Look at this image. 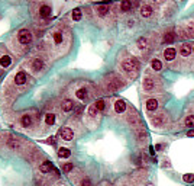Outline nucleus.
I'll return each instance as SVG.
<instances>
[{
	"label": "nucleus",
	"mask_w": 194,
	"mask_h": 186,
	"mask_svg": "<svg viewBox=\"0 0 194 186\" xmlns=\"http://www.w3.org/2000/svg\"><path fill=\"white\" fill-rule=\"evenodd\" d=\"M73 169H74L73 163H65V164L62 166V172H64V173H70Z\"/></svg>",
	"instance_id": "nucleus-29"
},
{
	"label": "nucleus",
	"mask_w": 194,
	"mask_h": 186,
	"mask_svg": "<svg viewBox=\"0 0 194 186\" xmlns=\"http://www.w3.org/2000/svg\"><path fill=\"white\" fill-rule=\"evenodd\" d=\"M152 124H154V127H164V125L167 124V116H165L164 113L156 115V116L152 118Z\"/></svg>",
	"instance_id": "nucleus-6"
},
{
	"label": "nucleus",
	"mask_w": 194,
	"mask_h": 186,
	"mask_svg": "<svg viewBox=\"0 0 194 186\" xmlns=\"http://www.w3.org/2000/svg\"><path fill=\"white\" fill-rule=\"evenodd\" d=\"M145 186H154V185H152L151 182H148V183H146V185H145Z\"/></svg>",
	"instance_id": "nucleus-39"
},
{
	"label": "nucleus",
	"mask_w": 194,
	"mask_h": 186,
	"mask_svg": "<svg viewBox=\"0 0 194 186\" xmlns=\"http://www.w3.org/2000/svg\"><path fill=\"white\" fill-rule=\"evenodd\" d=\"M180 54H181V57H188L190 54H191V45L190 44H183L181 45V48H180Z\"/></svg>",
	"instance_id": "nucleus-10"
},
{
	"label": "nucleus",
	"mask_w": 194,
	"mask_h": 186,
	"mask_svg": "<svg viewBox=\"0 0 194 186\" xmlns=\"http://www.w3.org/2000/svg\"><path fill=\"white\" fill-rule=\"evenodd\" d=\"M20 122H22V125H23L25 128H28V127H31V124H32V118H31L29 115H23L22 119H20Z\"/></svg>",
	"instance_id": "nucleus-23"
},
{
	"label": "nucleus",
	"mask_w": 194,
	"mask_h": 186,
	"mask_svg": "<svg viewBox=\"0 0 194 186\" xmlns=\"http://www.w3.org/2000/svg\"><path fill=\"white\" fill-rule=\"evenodd\" d=\"M76 95H77V98H78V99L84 100V99L87 98V89H85V87H81V89H78V90H77V93H76Z\"/></svg>",
	"instance_id": "nucleus-25"
},
{
	"label": "nucleus",
	"mask_w": 194,
	"mask_h": 186,
	"mask_svg": "<svg viewBox=\"0 0 194 186\" xmlns=\"http://www.w3.org/2000/svg\"><path fill=\"white\" fill-rule=\"evenodd\" d=\"M151 67H152V70L159 71V70H162V63H161L158 58H154V60L151 61Z\"/></svg>",
	"instance_id": "nucleus-21"
},
{
	"label": "nucleus",
	"mask_w": 194,
	"mask_h": 186,
	"mask_svg": "<svg viewBox=\"0 0 194 186\" xmlns=\"http://www.w3.org/2000/svg\"><path fill=\"white\" fill-rule=\"evenodd\" d=\"M39 15L42 16V18H49L51 16V7L49 6H42L41 9H39Z\"/></svg>",
	"instance_id": "nucleus-17"
},
{
	"label": "nucleus",
	"mask_w": 194,
	"mask_h": 186,
	"mask_svg": "<svg viewBox=\"0 0 194 186\" xmlns=\"http://www.w3.org/2000/svg\"><path fill=\"white\" fill-rule=\"evenodd\" d=\"M32 69H34L35 71L42 70V69H43V61H42L41 58H35V60L32 61Z\"/></svg>",
	"instance_id": "nucleus-16"
},
{
	"label": "nucleus",
	"mask_w": 194,
	"mask_h": 186,
	"mask_svg": "<svg viewBox=\"0 0 194 186\" xmlns=\"http://www.w3.org/2000/svg\"><path fill=\"white\" fill-rule=\"evenodd\" d=\"M138 61L135 60V58H126V60H123V63H122V69L126 71V73H129V74H132V73H135L136 74V71H138Z\"/></svg>",
	"instance_id": "nucleus-1"
},
{
	"label": "nucleus",
	"mask_w": 194,
	"mask_h": 186,
	"mask_svg": "<svg viewBox=\"0 0 194 186\" xmlns=\"http://www.w3.org/2000/svg\"><path fill=\"white\" fill-rule=\"evenodd\" d=\"M80 186H91L90 179H83V180H81V185H80Z\"/></svg>",
	"instance_id": "nucleus-35"
},
{
	"label": "nucleus",
	"mask_w": 194,
	"mask_h": 186,
	"mask_svg": "<svg viewBox=\"0 0 194 186\" xmlns=\"http://www.w3.org/2000/svg\"><path fill=\"white\" fill-rule=\"evenodd\" d=\"M73 109H74V102L73 100L67 99V100L62 102V111L64 112H71Z\"/></svg>",
	"instance_id": "nucleus-12"
},
{
	"label": "nucleus",
	"mask_w": 194,
	"mask_h": 186,
	"mask_svg": "<svg viewBox=\"0 0 194 186\" xmlns=\"http://www.w3.org/2000/svg\"><path fill=\"white\" fill-rule=\"evenodd\" d=\"M120 86H122V83L119 81V79H116V77H112V80L107 83V89L110 92H115L117 89H120Z\"/></svg>",
	"instance_id": "nucleus-8"
},
{
	"label": "nucleus",
	"mask_w": 194,
	"mask_h": 186,
	"mask_svg": "<svg viewBox=\"0 0 194 186\" xmlns=\"http://www.w3.org/2000/svg\"><path fill=\"white\" fill-rule=\"evenodd\" d=\"M60 186H61V185H60Z\"/></svg>",
	"instance_id": "nucleus-41"
},
{
	"label": "nucleus",
	"mask_w": 194,
	"mask_h": 186,
	"mask_svg": "<svg viewBox=\"0 0 194 186\" xmlns=\"http://www.w3.org/2000/svg\"><path fill=\"white\" fill-rule=\"evenodd\" d=\"M175 41V34L172 32V31H169V32H167L165 35H164V42L165 44H171V42H174Z\"/></svg>",
	"instance_id": "nucleus-20"
},
{
	"label": "nucleus",
	"mask_w": 194,
	"mask_h": 186,
	"mask_svg": "<svg viewBox=\"0 0 194 186\" xmlns=\"http://www.w3.org/2000/svg\"><path fill=\"white\" fill-rule=\"evenodd\" d=\"M54 41H55V44H61L62 42V34L61 32H55L54 34Z\"/></svg>",
	"instance_id": "nucleus-32"
},
{
	"label": "nucleus",
	"mask_w": 194,
	"mask_h": 186,
	"mask_svg": "<svg viewBox=\"0 0 194 186\" xmlns=\"http://www.w3.org/2000/svg\"><path fill=\"white\" fill-rule=\"evenodd\" d=\"M175 55H177V51L174 47H168L164 50V58L169 63V61H174L175 60Z\"/></svg>",
	"instance_id": "nucleus-5"
},
{
	"label": "nucleus",
	"mask_w": 194,
	"mask_h": 186,
	"mask_svg": "<svg viewBox=\"0 0 194 186\" xmlns=\"http://www.w3.org/2000/svg\"><path fill=\"white\" fill-rule=\"evenodd\" d=\"M25 81H26V73L25 71H19L16 74V77H15V83L16 84H23Z\"/></svg>",
	"instance_id": "nucleus-13"
},
{
	"label": "nucleus",
	"mask_w": 194,
	"mask_h": 186,
	"mask_svg": "<svg viewBox=\"0 0 194 186\" xmlns=\"http://www.w3.org/2000/svg\"><path fill=\"white\" fill-rule=\"evenodd\" d=\"M45 124L54 125V124H55V115H54V113H46V115H45Z\"/></svg>",
	"instance_id": "nucleus-24"
},
{
	"label": "nucleus",
	"mask_w": 194,
	"mask_h": 186,
	"mask_svg": "<svg viewBox=\"0 0 194 186\" xmlns=\"http://www.w3.org/2000/svg\"><path fill=\"white\" fill-rule=\"evenodd\" d=\"M10 63H12V58H10L9 55H3V57L0 58V66H1V67H9Z\"/></svg>",
	"instance_id": "nucleus-22"
},
{
	"label": "nucleus",
	"mask_w": 194,
	"mask_h": 186,
	"mask_svg": "<svg viewBox=\"0 0 194 186\" xmlns=\"http://www.w3.org/2000/svg\"><path fill=\"white\" fill-rule=\"evenodd\" d=\"M73 19L74 21H80L81 19V10L80 9H74L73 10Z\"/></svg>",
	"instance_id": "nucleus-31"
},
{
	"label": "nucleus",
	"mask_w": 194,
	"mask_h": 186,
	"mask_svg": "<svg viewBox=\"0 0 194 186\" xmlns=\"http://www.w3.org/2000/svg\"><path fill=\"white\" fill-rule=\"evenodd\" d=\"M94 105H96V108H97V111H99V112L103 111V109H104V106H106V105H104V100H103V99H99V100H97V102H96Z\"/></svg>",
	"instance_id": "nucleus-30"
},
{
	"label": "nucleus",
	"mask_w": 194,
	"mask_h": 186,
	"mask_svg": "<svg viewBox=\"0 0 194 186\" xmlns=\"http://www.w3.org/2000/svg\"><path fill=\"white\" fill-rule=\"evenodd\" d=\"M60 135H61V138H62V140H65V141H71V140H73V137H74V132H73V129H71V128L64 127V128H61V129H60Z\"/></svg>",
	"instance_id": "nucleus-4"
},
{
	"label": "nucleus",
	"mask_w": 194,
	"mask_h": 186,
	"mask_svg": "<svg viewBox=\"0 0 194 186\" xmlns=\"http://www.w3.org/2000/svg\"><path fill=\"white\" fill-rule=\"evenodd\" d=\"M142 87L145 92H154L155 90V80L151 76H146L142 81Z\"/></svg>",
	"instance_id": "nucleus-3"
},
{
	"label": "nucleus",
	"mask_w": 194,
	"mask_h": 186,
	"mask_svg": "<svg viewBox=\"0 0 194 186\" xmlns=\"http://www.w3.org/2000/svg\"><path fill=\"white\" fill-rule=\"evenodd\" d=\"M132 9V1L130 0H122L120 3V10L122 12H129Z\"/></svg>",
	"instance_id": "nucleus-18"
},
{
	"label": "nucleus",
	"mask_w": 194,
	"mask_h": 186,
	"mask_svg": "<svg viewBox=\"0 0 194 186\" xmlns=\"http://www.w3.org/2000/svg\"><path fill=\"white\" fill-rule=\"evenodd\" d=\"M145 108H146V111H149V112L156 111L158 109V99H154V98L148 99L146 103H145Z\"/></svg>",
	"instance_id": "nucleus-7"
},
{
	"label": "nucleus",
	"mask_w": 194,
	"mask_h": 186,
	"mask_svg": "<svg viewBox=\"0 0 194 186\" xmlns=\"http://www.w3.org/2000/svg\"><path fill=\"white\" fill-rule=\"evenodd\" d=\"M18 144H19V143H18L16 140H9V147H10V149H16Z\"/></svg>",
	"instance_id": "nucleus-34"
},
{
	"label": "nucleus",
	"mask_w": 194,
	"mask_h": 186,
	"mask_svg": "<svg viewBox=\"0 0 194 186\" xmlns=\"http://www.w3.org/2000/svg\"><path fill=\"white\" fill-rule=\"evenodd\" d=\"M39 170H41L42 173L51 172V170H52V163H51V161H43V163L39 166Z\"/></svg>",
	"instance_id": "nucleus-15"
},
{
	"label": "nucleus",
	"mask_w": 194,
	"mask_h": 186,
	"mask_svg": "<svg viewBox=\"0 0 194 186\" xmlns=\"http://www.w3.org/2000/svg\"><path fill=\"white\" fill-rule=\"evenodd\" d=\"M58 156L61 158H68L71 156V151L68 149H65V147H61V149H58Z\"/></svg>",
	"instance_id": "nucleus-19"
},
{
	"label": "nucleus",
	"mask_w": 194,
	"mask_h": 186,
	"mask_svg": "<svg viewBox=\"0 0 194 186\" xmlns=\"http://www.w3.org/2000/svg\"><path fill=\"white\" fill-rule=\"evenodd\" d=\"M184 125H187V127L193 128V127H194V115H188V116L186 118V121H184Z\"/></svg>",
	"instance_id": "nucleus-27"
},
{
	"label": "nucleus",
	"mask_w": 194,
	"mask_h": 186,
	"mask_svg": "<svg viewBox=\"0 0 194 186\" xmlns=\"http://www.w3.org/2000/svg\"><path fill=\"white\" fill-rule=\"evenodd\" d=\"M146 45H148L146 38H139V39H138V48H139V50H145Z\"/></svg>",
	"instance_id": "nucleus-26"
},
{
	"label": "nucleus",
	"mask_w": 194,
	"mask_h": 186,
	"mask_svg": "<svg viewBox=\"0 0 194 186\" xmlns=\"http://www.w3.org/2000/svg\"><path fill=\"white\" fill-rule=\"evenodd\" d=\"M109 10H110L109 4H100V6H97V13L100 16H106L109 13Z\"/></svg>",
	"instance_id": "nucleus-14"
},
{
	"label": "nucleus",
	"mask_w": 194,
	"mask_h": 186,
	"mask_svg": "<svg viewBox=\"0 0 194 186\" xmlns=\"http://www.w3.org/2000/svg\"><path fill=\"white\" fill-rule=\"evenodd\" d=\"M46 143H48V144L55 146V138H54V137H51V138H48V140H46Z\"/></svg>",
	"instance_id": "nucleus-36"
},
{
	"label": "nucleus",
	"mask_w": 194,
	"mask_h": 186,
	"mask_svg": "<svg viewBox=\"0 0 194 186\" xmlns=\"http://www.w3.org/2000/svg\"><path fill=\"white\" fill-rule=\"evenodd\" d=\"M183 180L187 182V183H193L194 182V175L193 173H187V175H184V176H183Z\"/></svg>",
	"instance_id": "nucleus-28"
},
{
	"label": "nucleus",
	"mask_w": 194,
	"mask_h": 186,
	"mask_svg": "<svg viewBox=\"0 0 194 186\" xmlns=\"http://www.w3.org/2000/svg\"><path fill=\"white\" fill-rule=\"evenodd\" d=\"M141 15H142L144 18H151V16H152V7H151L149 4H144V6L141 7Z\"/></svg>",
	"instance_id": "nucleus-11"
},
{
	"label": "nucleus",
	"mask_w": 194,
	"mask_h": 186,
	"mask_svg": "<svg viewBox=\"0 0 194 186\" xmlns=\"http://www.w3.org/2000/svg\"><path fill=\"white\" fill-rule=\"evenodd\" d=\"M18 39H19L20 44L28 45V44L32 42V34H31L28 29H22V31L19 32V35H18Z\"/></svg>",
	"instance_id": "nucleus-2"
},
{
	"label": "nucleus",
	"mask_w": 194,
	"mask_h": 186,
	"mask_svg": "<svg viewBox=\"0 0 194 186\" xmlns=\"http://www.w3.org/2000/svg\"><path fill=\"white\" fill-rule=\"evenodd\" d=\"M187 135H188V137H194V129H190Z\"/></svg>",
	"instance_id": "nucleus-38"
},
{
	"label": "nucleus",
	"mask_w": 194,
	"mask_h": 186,
	"mask_svg": "<svg viewBox=\"0 0 194 186\" xmlns=\"http://www.w3.org/2000/svg\"><path fill=\"white\" fill-rule=\"evenodd\" d=\"M97 108H96V105H91V106H90V108H88V115H90V116H96V115H97Z\"/></svg>",
	"instance_id": "nucleus-33"
},
{
	"label": "nucleus",
	"mask_w": 194,
	"mask_h": 186,
	"mask_svg": "<svg viewBox=\"0 0 194 186\" xmlns=\"http://www.w3.org/2000/svg\"><path fill=\"white\" fill-rule=\"evenodd\" d=\"M162 149H164V144H156V146H155V150H156V151H161Z\"/></svg>",
	"instance_id": "nucleus-37"
},
{
	"label": "nucleus",
	"mask_w": 194,
	"mask_h": 186,
	"mask_svg": "<svg viewBox=\"0 0 194 186\" xmlns=\"http://www.w3.org/2000/svg\"><path fill=\"white\" fill-rule=\"evenodd\" d=\"M193 52H194V47H193Z\"/></svg>",
	"instance_id": "nucleus-40"
},
{
	"label": "nucleus",
	"mask_w": 194,
	"mask_h": 186,
	"mask_svg": "<svg viewBox=\"0 0 194 186\" xmlns=\"http://www.w3.org/2000/svg\"><path fill=\"white\" fill-rule=\"evenodd\" d=\"M115 111L117 113H123V112L126 111V102L123 99H117L116 102H115Z\"/></svg>",
	"instance_id": "nucleus-9"
}]
</instances>
